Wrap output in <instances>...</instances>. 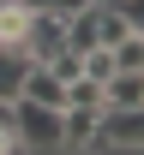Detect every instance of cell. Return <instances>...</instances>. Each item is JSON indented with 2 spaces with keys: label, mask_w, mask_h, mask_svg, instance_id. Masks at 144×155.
I'll return each mask as SVG.
<instances>
[{
  "label": "cell",
  "mask_w": 144,
  "mask_h": 155,
  "mask_svg": "<svg viewBox=\"0 0 144 155\" xmlns=\"http://www.w3.org/2000/svg\"><path fill=\"white\" fill-rule=\"evenodd\" d=\"M12 119H18L24 149H60V107H42L30 96H12Z\"/></svg>",
  "instance_id": "1"
},
{
  "label": "cell",
  "mask_w": 144,
  "mask_h": 155,
  "mask_svg": "<svg viewBox=\"0 0 144 155\" xmlns=\"http://www.w3.org/2000/svg\"><path fill=\"white\" fill-rule=\"evenodd\" d=\"M96 149H144V101L96 114Z\"/></svg>",
  "instance_id": "2"
},
{
  "label": "cell",
  "mask_w": 144,
  "mask_h": 155,
  "mask_svg": "<svg viewBox=\"0 0 144 155\" xmlns=\"http://www.w3.org/2000/svg\"><path fill=\"white\" fill-rule=\"evenodd\" d=\"M66 54V12H30V36H24V60L48 66Z\"/></svg>",
  "instance_id": "3"
},
{
  "label": "cell",
  "mask_w": 144,
  "mask_h": 155,
  "mask_svg": "<svg viewBox=\"0 0 144 155\" xmlns=\"http://www.w3.org/2000/svg\"><path fill=\"white\" fill-rule=\"evenodd\" d=\"M96 114L102 107H60V143L66 149H96Z\"/></svg>",
  "instance_id": "4"
},
{
  "label": "cell",
  "mask_w": 144,
  "mask_h": 155,
  "mask_svg": "<svg viewBox=\"0 0 144 155\" xmlns=\"http://www.w3.org/2000/svg\"><path fill=\"white\" fill-rule=\"evenodd\" d=\"M18 96L42 101V107H66V84L48 72V66H30V72H24V90H18Z\"/></svg>",
  "instance_id": "5"
},
{
  "label": "cell",
  "mask_w": 144,
  "mask_h": 155,
  "mask_svg": "<svg viewBox=\"0 0 144 155\" xmlns=\"http://www.w3.org/2000/svg\"><path fill=\"white\" fill-rule=\"evenodd\" d=\"M144 101V72H114L102 84V107H138Z\"/></svg>",
  "instance_id": "6"
},
{
  "label": "cell",
  "mask_w": 144,
  "mask_h": 155,
  "mask_svg": "<svg viewBox=\"0 0 144 155\" xmlns=\"http://www.w3.org/2000/svg\"><path fill=\"white\" fill-rule=\"evenodd\" d=\"M24 72H30V60L12 54V48H0V101H12L24 90Z\"/></svg>",
  "instance_id": "7"
},
{
  "label": "cell",
  "mask_w": 144,
  "mask_h": 155,
  "mask_svg": "<svg viewBox=\"0 0 144 155\" xmlns=\"http://www.w3.org/2000/svg\"><path fill=\"white\" fill-rule=\"evenodd\" d=\"M90 6H96V0H90ZM120 36H126V18H120V6H114V0H108V6H96V42H102V48H114Z\"/></svg>",
  "instance_id": "8"
},
{
  "label": "cell",
  "mask_w": 144,
  "mask_h": 155,
  "mask_svg": "<svg viewBox=\"0 0 144 155\" xmlns=\"http://www.w3.org/2000/svg\"><path fill=\"white\" fill-rule=\"evenodd\" d=\"M108 54H114V72H144V36H132V30H126Z\"/></svg>",
  "instance_id": "9"
},
{
  "label": "cell",
  "mask_w": 144,
  "mask_h": 155,
  "mask_svg": "<svg viewBox=\"0 0 144 155\" xmlns=\"http://www.w3.org/2000/svg\"><path fill=\"white\" fill-rule=\"evenodd\" d=\"M78 78H96V84H108V78H114V54H108V48H90V54H78Z\"/></svg>",
  "instance_id": "10"
},
{
  "label": "cell",
  "mask_w": 144,
  "mask_h": 155,
  "mask_svg": "<svg viewBox=\"0 0 144 155\" xmlns=\"http://www.w3.org/2000/svg\"><path fill=\"white\" fill-rule=\"evenodd\" d=\"M66 107H102V84L96 78H72L66 84Z\"/></svg>",
  "instance_id": "11"
},
{
  "label": "cell",
  "mask_w": 144,
  "mask_h": 155,
  "mask_svg": "<svg viewBox=\"0 0 144 155\" xmlns=\"http://www.w3.org/2000/svg\"><path fill=\"white\" fill-rule=\"evenodd\" d=\"M0 155H24V137H18V119H12V101H0Z\"/></svg>",
  "instance_id": "12"
},
{
  "label": "cell",
  "mask_w": 144,
  "mask_h": 155,
  "mask_svg": "<svg viewBox=\"0 0 144 155\" xmlns=\"http://www.w3.org/2000/svg\"><path fill=\"white\" fill-rule=\"evenodd\" d=\"M114 6H120L126 30H132V36H144V0H114Z\"/></svg>",
  "instance_id": "13"
},
{
  "label": "cell",
  "mask_w": 144,
  "mask_h": 155,
  "mask_svg": "<svg viewBox=\"0 0 144 155\" xmlns=\"http://www.w3.org/2000/svg\"><path fill=\"white\" fill-rule=\"evenodd\" d=\"M24 12H78L84 0H18Z\"/></svg>",
  "instance_id": "14"
},
{
  "label": "cell",
  "mask_w": 144,
  "mask_h": 155,
  "mask_svg": "<svg viewBox=\"0 0 144 155\" xmlns=\"http://www.w3.org/2000/svg\"><path fill=\"white\" fill-rule=\"evenodd\" d=\"M96 6H108V0H96Z\"/></svg>",
  "instance_id": "15"
}]
</instances>
